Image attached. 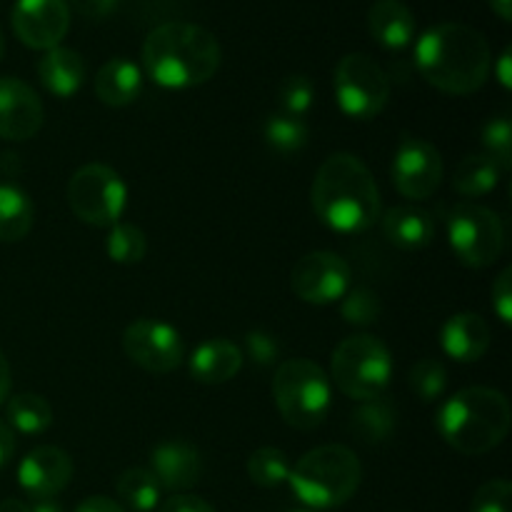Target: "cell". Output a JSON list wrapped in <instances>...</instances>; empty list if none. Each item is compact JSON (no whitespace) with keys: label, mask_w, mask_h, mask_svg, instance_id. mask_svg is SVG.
<instances>
[{"label":"cell","mask_w":512,"mask_h":512,"mask_svg":"<svg viewBox=\"0 0 512 512\" xmlns=\"http://www.w3.org/2000/svg\"><path fill=\"white\" fill-rule=\"evenodd\" d=\"M310 203L325 228L365 233L380 218V190L368 165L353 153H335L318 168Z\"/></svg>","instance_id":"1"},{"label":"cell","mask_w":512,"mask_h":512,"mask_svg":"<svg viewBox=\"0 0 512 512\" xmlns=\"http://www.w3.org/2000/svg\"><path fill=\"white\" fill-rule=\"evenodd\" d=\"M415 65L433 88L448 95H470L480 90L493 68L488 40L463 23H440L420 35Z\"/></svg>","instance_id":"2"},{"label":"cell","mask_w":512,"mask_h":512,"mask_svg":"<svg viewBox=\"0 0 512 512\" xmlns=\"http://www.w3.org/2000/svg\"><path fill=\"white\" fill-rule=\"evenodd\" d=\"M220 60L218 38L203 25L185 20L158 25L143 43L145 70L163 88H198L218 73Z\"/></svg>","instance_id":"3"},{"label":"cell","mask_w":512,"mask_h":512,"mask_svg":"<svg viewBox=\"0 0 512 512\" xmlns=\"http://www.w3.org/2000/svg\"><path fill=\"white\" fill-rule=\"evenodd\" d=\"M510 420V403L500 390L473 385L445 400L435 428L455 453L478 458L508 438Z\"/></svg>","instance_id":"4"},{"label":"cell","mask_w":512,"mask_h":512,"mask_svg":"<svg viewBox=\"0 0 512 512\" xmlns=\"http://www.w3.org/2000/svg\"><path fill=\"white\" fill-rule=\"evenodd\" d=\"M288 483L303 505L313 510H333L358 493L363 465L345 445H320L308 450L290 468Z\"/></svg>","instance_id":"5"},{"label":"cell","mask_w":512,"mask_h":512,"mask_svg":"<svg viewBox=\"0 0 512 512\" xmlns=\"http://www.w3.org/2000/svg\"><path fill=\"white\" fill-rule=\"evenodd\" d=\"M273 398L285 423L295 430H315L333 405L330 378L318 363L305 358L285 360L273 378Z\"/></svg>","instance_id":"6"},{"label":"cell","mask_w":512,"mask_h":512,"mask_svg":"<svg viewBox=\"0 0 512 512\" xmlns=\"http://www.w3.org/2000/svg\"><path fill=\"white\" fill-rule=\"evenodd\" d=\"M330 378L340 393L358 403L383 398L393 378V355L373 335H350L333 350Z\"/></svg>","instance_id":"7"},{"label":"cell","mask_w":512,"mask_h":512,"mask_svg":"<svg viewBox=\"0 0 512 512\" xmlns=\"http://www.w3.org/2000/svg\"><path fill=\"white\" fill-rule=\"evenodd\" d=\"M68 205L75 218L93 228H113L128 205V188L113 168L88 163L68 180Z\"/></svg>","instance_id":"8"},{"label":"cell","mask_w":512,"mask_h":512,"mask_svg":"<svg viewBox=\"0 0 512 512\" xmlns=\"http://www.w3.org/2000/svg\"><path fill=\"white\" fill-rule=\"evenodd\" d=\"M448 240L460 263L475 270L488 268L503 255V220L483 205L460 203L448 215Z\"/></svg>","instance_id":"9"},{"label":"cell","mask_w":512,"mask_h":512,"mask_svg":"<svg viewBox=\"0 0 512 512\" xmlns=\"http://www.w3.org/2000/svg\"><path fill=\"white\" fill-rule=\"evenodd\" d=\"M335 98L348 118L370 120L390 100V78L370 55L350 53L335 65Z\"/></svg>","instance_id":"10"},{"label":"cell","mask_w":512,"mask_h":512,"mask_svg":"<svg viewBox=\"0 0 512 512\" xmlns=\"http://www.w3.org/2000/svg\"><path fill=\"white\" fill-rule=\"evenodd\" d=\"M390 175H393L395 190L403 198L425 200L443 183V155L430 140L405 133L395 148Z\"/></svg>","instance_id":"11"},{"label":"cell","mask_w":512,"mask_h":512,"mask_svg":"<svg viewBox=\"0 0 512 512\" xmlns=\"http://www.w3.org/2000/svg\"><path fill=\"white\" fill-rule=\"evenodd\" d=\"M123 350L138 368L148 373H173L185 360V343L173 325L140 318L123 333Z\"/></svg>","instance_id":"12"},{"label":"cell","mask_w":512,"mask_h":512,"mask_svg":"<svg viewBox=\"0 0 512 512\" xmlns=\"http://www.w3.org/2000/svg\"><path fill=\"white\" fill-rule=\"evenodd\" d=\"M290 288L303 303L330 305L350 290V265L338 253L315 250L293 265Z\"/></svg>","instance_id":"13"},{"label":"cell","mask_w":512,"mask_h":512,"mask_svg":"<svg viewBox=\"0 0 512 512\" xmlns=\"http://www.w3.org/2000/svg\"><path fill=\"white\" fill-rule=\"evenodd\" d=\"M13 33L33 50H53L68 35L70 8L65 0H15Z\"/></svg>","instance_id":"14"},{"label":"cell","mask_w":512,"mask_h":512,"mask_svg":"<svg viewBox=\"0 0 512 512\" xmlns=\"http://www.w3.org/2000/svg\"><path fill=\"white\" fill-rule=\"evenodd\" d=\"M75 473L73 458L63 448L40 445L33 448L18 465V485L33 500L55 498L68 488Z\"/></svg>","instance_id":"15"},{"label":"cell","mask_w":512,"mask_h":512,"mask_svg":"<svg viewBox=\"0 0 512 512\" xmlns=\"http://www.w3.org/2000/svg\"><path fill=\"white\" fill-rule=\"evenodd\" d=\"M43 103L28 83L0 78V138L28 140L43 128Z\"/></svg>","instance_id":"16"},{"label":"cell","mask_w":512,"mask_h":512,"mask_svg":"<svg viewBox=\"0 0 512 512\" xmlns=\"http://www.w3.org/2000/svg\"><path fill=\"white\" fill-rule=\"evenodd\" d=\"M150 473L170 493H183L203 478V458L198 448L183 440H165L150 450Z\"/></svg>","instance_id":"17"},{"label":"cell","mask_w":512,"mask_h":512,"mask_svg":"<svg viewBox=\"0 0 512 512\" xmlns=\"http://www.w3.org/2000/svg\"><path fill=\"white\" fill-rule=\"evenodd\" d=\"M243 350L225 338H210L193 350L188 368L193 380L203 385H223L233 380L243 368Z\"/></svg>","instance_id":"18"},{"label":"cell","mask_w":512,"mask_h":512,"mask_svg":"<svg viewBox=\"0 0 512 512\" xmlns=\"http://www.w3.org/2000/svg\"><path fill=\"white\" fill-rule=\"evenodd\" d=\"M440 343L455 363H478L490 348V328L478 313H455L443 325Z\"/></svg>","instance_id":"19"},{"label":"cell","mask_w":512,"mask_h":512,"mask_svg":"<svg viewBox=\"0 0 512 512\" xmlns=\"http://www.w3.org/2000/svg\"><path fill=\"white\" fill-rule=\"evenodd\" d=\"M368 30L385 50H403L415 38V15L403 0H375L368 10Z\"/></svg>","instance_id":"20"},{"label":"cell","mask_w":512,"mask_h":512,"mask_svg":"<svg viewBox=\"0 0 512 512\" xmlns=\"http://www.w3.org/2000/svg\"><path fill=\"white\" fill-rule=\"evenodd\" d=\"M38 78L55 98H73L85 83L83 55L73 48H63V45L45 50L38 63Z\"/></svg>","instance_id":"21"},{"label":"cell","mask_w":512,"mask_h":512,"mask_svg":"<svg viewBox=\"0 0 512 512\" xmlns=\"http://www.w3.org/2000/svg\"><path fill=\"white\" fill-rule=\"evenodd\" d=\"M95 95L108 108H125V105L135 103L143 90V73L133 60L113 58L95 73L93 80Z\"/></svg>","instance_id":"22"},{"label":"cell","mask_w":512,"mask_h":512,"mask_svg":"<svg viewBox=\"0 0 512 512\" xmlns=\"http://www.w3.org/2000/svg\"><path fill=\"white\" fill-rule=\"evenodd\" d=\"M383 235L400 250H420L433 243L435 223L418 205H398L383 215Z\"/></svg>","instance_id":"23"},{"label":"cell","mask_w":512,"mask_h":512,"mask_svg":"<svg viewBox=\"0 0 512 512\" xmlns=\"http://www.w3.org/2000/svg\"><path fill=\"white\" fill-rule=\"evenodd\" d=\"M35 205L25 190L0 183V243H18L33 230Z\"/></svg>","instance_id":"24"},{"label":"cell","mask_w":512,"mask_h":512,"mask_svg":"<svg viewBox=\"0 0 512 512\" xmlns=\"http://www.w3.org/2000/svg\"><path fill=\"white\" fill-rule=\"evenodd\" d=\"M395 418H398V413H395V405L390 403V400H365V403L350 415V433H353L360 443H385V440L395 433Z\"/></svg>","instance_id":"25"},{"label":"cell","mask_w":512,"mask_h":512,"mask_svg":"<svg viewBox=\"0 0 512 512\" xmlns=\"http://www.w3.org/2000/svg\"><path fill=\"white\" fill-rule=\"evenodd\" d=\"M500 165L485 153L465 155L453 173V188L465 198H480L498 188Z\"/></svg>","instance_id":"26"},{"label":"cell","mask_w":512,"mask_h":512,"mask_svg":"<svg viewBox=\"0 0 512 512\" xmlns=\"http://www.w3.org/2000/svg\"><path fill=\"white\" fill-rule=\"evenodd\" d=\"M5 415H8L10 428L23 435H40L53 425V408L38 393L13 395L5 405Z\"/></svg>","instance_id":"27"},{"label":"cell","mask_w":512,"mask_h":512,"mask_svg":"<svg viewBox=\"0 0 512 512\" xmlns=\"http://www.w3.org/2000/svg\"><path fill=\"white\" fill-rule=\"evenodd\" d=\"M115 490H118L125 508L133 512H153L160 505V493H163V488L148 468H128L118 478Z\"/></svg>","instance_id":"28"},{"label":"cell","mask_w":512,"mask_h":512,"mask_svg":"<svg viewBox=\"0 0 512 512\" xmlns=\"http://www.w3.org/2000/svg\"><path fill=\"white\" fill-rule=\"evenodd\" d=\"M263 138L273 153L288 158V155L300 153L305 148V143H308V125H305L303 118H295V115L275 113L265 120Z\"/></svg>","instance_id":"29"},{"label":"cell","mask_w":512,"mask_h":512,"mask_svg":"<svg viewBox=\"0 0 512 512\" xmlns=\"http://www.w3.org/2000/svg\"><path fill=\"white\" fill-rule=\"evenodd\" d=\"M105 253L118 265H138L148 253V238L133 223H115L105 235Z\"/></svg>","instance_id":"30"},{"label":"cell","mask_w":512,"mask_h":512,"mask_svg":"<svg viewBox=\"0 0 512 512\" xmlns=\"http://www.w3.org/2000/svg\"><path fill=\"white\" fill-rule=\"evenodd\" d=\"M248 475L258 488H278V485L288 483L290 475V460L283 450L278 448H260L248 458Z\"/></svg>","instance_id":"31"},{"label":"cell","mask_w":512,"mask_h":512,"mask_svg":"<svg viewBox=\"0 0 512 512\" xmlns=\"http://www.w3.org/2000/svg\"><path fill=\"white\" fill-rule=\"evenodd\" d=\"M445 388H448V373H445L440 360L423 358L413 365V370H410V390L423 403H435V400L443 398Z\"/></svg>","instance_id":"32"},{"label":"cell","mask_w":512,"mask_h":512,"mask_svg":"<svg viewBox=\"0 0 512 512\" xmlns=\"http://www.w3.org/2000/svg\"><path fill=\"white\" fill-rule=\"evenodd\" d=\"M343 305H340V315L345 318V323L350 325H373L378 323L380 315H383V303H380L378 295L368 288H350L343 295Z\"/></svg>","instance_id":"33"},{"label":"cell","mask_w":512,"mask_h":512,"mask_svg":"<svg viewBox=\"0 0 512 512\" xmlns=\"http://www.w3.org/2000/svg\"><path fill=\"white\" fill-rule=\"evenodd\" d=\"M278 103H280V113L295 115V118H305L308 110L313 108L315 103L313 80L303 73L288 75V78L283 80V85H280Z\"/></svg>","instance_id":"34"},{"label":"cell","mask_w":512,"mask_h":512,"mask_svg":"<svg viewBox=\"0 0 512 512\" xmlns=\"http://www.w3.org/2000/svg\"><path fill=\"white\" fill-rule=\"evenodd\" d=\"M483 148L488 158L500 165V170L512 168V123L510 118L500 115L483 128Z\"/></svg>","instance_id":"35"},{"label":"cell","mask_w":512,"mask_h":512,"mask_svg":"<svg viewBox=\"0 0 512 512\" xmlns=\"http://www.w3.org/2000/svg\"><path fill=\"white\" fill-rule=\"evenodd\" d=\"M512 485L508 480H488L480 485L478 493L473 495L470 512H510Z\"/></svg>","instance_id":"36"},{"label":"cell","mask_w":512,"mask_h":512,"mask_svg":"<svg viewBox=\"0 0 512 512\" xmlns=\"http://www.w3.org/2000/svg\"><path fill=\"white\" fill-rule=\"evenodd\" d=\"M245 353L260 368H268L280 358V345L275 335L263 333V330H250L245 333Z\"/></svg>","instance_id":"37"},{"label":"cell","mask_w":512,"mask_h":512,"mask_svg":"<svg viewBox=\"0 0 512 512\" xmlns=\"http://www.w3.org/2000/svg\"><path fill=\"white\" fill-rule=\"evenodd\" d=\"M493 310L505 325L512 323V268H505L493 283Z\"/></svg>","instance_id":"38"},{"label":"cell","mask_w":512,"mask_h":512,"mask_svg":"<svg viewBox=\"0 0 512 512\" xmlns=\"http://www.w3.org/2000/svg\"><path fill=\"white\" fill-rule=\"evenodd\" d=\"M65 3H68V8H73L75 13L83 15V18L103 20L115 13L120 0H65Z\"/></svg>","instance_id":"39"},{"label":"cell","mask_w":512,"mask_h":512,"mask_svg":"<svg viewBox=\"0 0 512 512\" xmlns=\"http://www.w3.org/2000/svg\"><path fill=\"white\" fill-rule=\"evenodd\" d=\"M158 512H218V510H215L208 500L198 498V495L178 493L173 495V498L165 500V503L158 508Z\"/></svg>","instance_id":"40"},{"label":"cell","mask_w":512,"mask_h":512,"mask_svg":"<svg viewBox=\"0 0 512 512\" xmlns=\"http://www.w3.org/2000/svg\"><path fill=\"white\" fill-rule=\"evenodd\" d=\"M75 512H125L120 503H115L113 498H105V495H93V498H85L83 503L75 508Z\"/></svg>","instance_id":"41"},{"label":"cell","mask_w":512,"mask_h":512,"mask_svg":"<svg viewBox=\"0 0 512 512\" xmlns=\"http://www.w3.org/2000/svg\"><path fill=\"white\" fill-rule=\"evenodd\" d=\"M13 453H15L13 428H10V425H5L3 420H0V470H3L5 465L10 463Z\"/></svg>","instance_id":"42"},{"label":"cell","mask_w":512,"mask_h":512,"mask_svg":"<svg viewBox=\"0 0 512 512\" xmlns=\"http://www.w3.org/2000/svg\"><path fill=\"white\" fill-rule=\"evenodd\" d=\"M510 63H512V53H510V48H505L503 55H500V58H498V63H495V75H498L500 85H503L505 90L512 88V68H510Z\"/></svg>","instance_id":"43"},{"label":"cell","mask_w":512,"mask_h":512,"mask_svg":"<svg viewBox=\"0 0 512 512\" xmlns=\"http://www.w3.org/2000/svg\"><path fill=\"white\" fill-rule=\"evenodd\" d=\"M10 393V363L3 353H0V403L8 398Z\"/></svg>","instance_id":"44"},{"label":"cell","mask_w":512,"mask_h":512,"mask_svg":"<svg viewBox=\"0 0 512 512\" xmlns=\"http://www.w3.org/2000/svg\"><path fill=\"white\" fill-rule=\"evenodd\" d=\"M30 512H63V508H60V503H55L53 498H45L35 500V503L30 505Z\"/></svg>","instance_id":"45"},{"label":"cell","mask_w":512,"mask_h":512,"mask_svg":"<svg viewBox=\"0 0 512 512\" xmlns=\"http://www.w3.org/2000/svg\"><path fill=\"white\" fill-rule=\"evenodd\" d=\"M488 3L503 20L512 18V0H488Z\"/></svg>","instance_id":"46"},{"label":"cell","mask_w":512,"mask_h":512,"mask_svg":"<svg viewBox=\"0 0 512 512\" xmlns=\"http://www.w3.org/2000/svg\"><path fill=\"white\" fill-rule=\"evenodd\" d=\"M0 512H30V505L23 503V500L8 498L0 503Z\"/></svg>","instance_id":"47"},{"label":"cell","mask_w":512,"mask_h":512,"mask_svg":"<svg viewBox=\"0 0 512 512\" xmlns=\"http://www.w3.org/2000/svg\"><path fill=\"white\" fill-rule=\"evenodd\" d=\"M3 53H5V35H3V28H0V60H3Z\"/></svg>","instance_id":"48"},{"label":"cell","mask_w":512,"mask_h":512,"mask_svg":"<svg viewBox=\"0 0 512 512\" xmlns=\"http://www.w3.org/2000/svg\"><path fill=\"white\" fill-rule=\"evenodd\" d=\"M290 512H313V510H290Z\"/></svg>","instance_id":"49"}]
</instances>
